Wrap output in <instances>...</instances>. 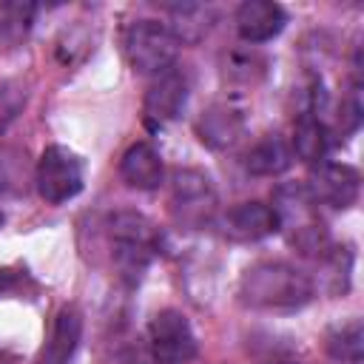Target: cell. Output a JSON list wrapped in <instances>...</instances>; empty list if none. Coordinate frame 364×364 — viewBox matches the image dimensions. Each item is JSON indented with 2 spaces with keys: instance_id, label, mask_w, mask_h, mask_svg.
<instances>
[{
  "instance_id": "26",
  "label": "cell",
  "mask_w": 364,
  "mask_h": 364,
  "mask_svg": "<svg viewBox=\"0 0 364 364\" xmlns=\"http://www.w3.org/2000/svg\"><path fill=\"white\" fill-rule=\"evenodd\" d=\"M0 364H3V355H0Z\"/></svg>"
},
{
  "instance_id": "24",
  "label": "cell",
  "mask_w": 364,
  "mask_h": 364,
  "mask_svg": "<svg viewBox=\"0 0 364 364\" xmlns=\"http://www.w3.org/2000/svg\"><path fill=\"white\" fill-rule=\"evenodd\" d=\"M267 364H299V361H290V358H282V361H267Z\"/></svg>"
},
{
  "instance_id": "4",
  "label": "cell",
  "mask_w": 364,
  "mask_h": 364,
  "mask_svg": "<svg viewBox=\"0 0 364 364\" xmlns=\"http://www.w3.org/2000/svg\"><path fill=\"white\" fill-rule=\"evenodd\" d=\"M125 54L136 74L159 77L162 71L176 65L179 40L159 20H136L125 31Z\"/></svg>"
},
{
  "instance_id": "15",
  "label": "cell",
  "mask_w": 364,
  "mask_h": 364,
  "mask_svg": "<svg viewBox=\"0 0 364 364\" xmlns=\"http://www.w3.org/2000/svg\"><path fill=\"white\" fill-rule=\"evenodd\" d=\"M290 162H293V151L279 134L262 136L245 156V168L253 176H279L290 168Z\"/></svg>"
},
{
  "instance_id": "2",
  "label": "cell",
  "mask_w": 364,
  "mask_h": 364,
  "mask_svg": "<svg viewBox=\"0 0 364 364\" xmlns=\"http://www.w3.org/2000/svg\"><path fill=\"white\" fill-rule=\"evenodd\" d=\"M279 216V230H287L290 245H296L307 256H321L330 250V236L324 222L318 219L316 202L307 185H284L276 193L273 205Z\"/></svg>"
},
{
  "instance_id": "16",
  "label": "cell",
  "mask_w": 364,
  "mask_h": 364,
  "mask_svg": "<svg viewBox=\"0 0 364 364\" xmlns=\"http://www.w3.org/2000/svg\"><path fill=\"white\" fill-rule=\"evenodd\" d=\"M330 148V136L327 128L321 122V117L316 111H304L296 119V131H293V151L301 162L307 165H321Z\"/></svg>"
},
{
  "instance_id": "6",
  "label": "cell",
  "mask_w": 364,
  "mask_h": 364,
  "mask_svg": "<svg viewBox=\"0 0 364 364\" xmlns=\"http://www.w3.org/2000/svg\"><path fill=\"white\" fill-rule=\"evenodd\" d=\"M148 341L159 364H188L196 355V336L179 310H159L148 324Z\"/></svg>"
},
{
  "instance_id": "5",
  "label": "cell",
  "mask_w": 364,
  "mask_h": 364,
  "mask_svg": "<svg viewBox=\"0 0 364 364\" xmlns=\"http://www.w3.org/2000/svg\"><path fill=\"white\" fill-rule=\"evenodd\" d=\"M34 182H37V193L46 202L63 205L82 191V162L74 151L63 145H48L37 159Z\"/></svg>"
},
{
  "instance_id": "19",
  "label": "cell",
  "mask_w": 364,
  "mask_h": 364,
  "mask_svg": "<svg viewBox=\"0 0 364 364\" xmlns=\"http://www.w3.org/2000/svg\"><path fill=\"white\" fill-rule=\"evenodd\" d=\"M173 14V23L168 26L179 43H196L208 34L210 28V9L202 3H182V6H168Z\"/></svg>"
},
{
  "instance_id": "8",
  "label": "cell",
  "mask_w": 364,
  "mask_h": 364,
  "mask_svg": "<svg viewBox=\"0 0 364 364\" xmlns=\"http://www.w3.org/2000/svg\"><path fill=\"white\" fill-rule=\"evenodd\" d=\"M313 202L318 205H330V208H350L358 199L361 191V176L353 165L344 162H321L313 171V179L307 185Z\"/></svg>"
},
{
  "instance_id": "3",
  "label": "cell",
  "mask_w": 364,
  "mask_h": 364,
  "mask_svg": "<svg viewBox=\"0 0 364 364\" xmlns=\"http://www.w3.org/2000/svg\"><path fill=\"white\" fill-rule=\"evenodd\" d=\"M111 245L114 262L128 284H136L156 250V230L154 225L134 210H122L111 219Z\"/></svg>"
},
{
  "instance_id": "18",
  "label": "cell",
  "mask_w": 364,
  "mask_h": 364,
  "mask_svg": "<svg viewBox=\"0 0 364 364\" xmlns=\"http://www.w3.org/2000/svg\"><path fill=\"white\" fill-rule=\"evenodd\" d=\"M324 347L336 361L361 364L364 361V324L358 318H350L344 324L330 327L327 338H324Z\"/></svg>"
},
{
  "instance_id": "7",
  "label": "cell",
  "mask_w": 364,
  "mask_h": 364,
  "mask_svg": "<svg viewBox=\"0 0 364 364\" xmlns=\"http://www.w3.org/2000/svg\"><path fill=\"white\" fill-rule=\"evenodd\" d=\"M171 202H173V213L182 225L199 228L202 222H208L213 208H216V193H213V185H210L208 173L193 171V168L173 171V176H171Z\"/></svg>"
},
{
  "instance_id": "17",
  "label": "cell",
  "mask_w": 364,
  "mask_h": 364,
  "mask_svg": "<svg viewBox=\"0 0 364 364\" xmlns=\"http://www.w3.org/2000/svg\"><path fill=\"white\" fill-rule=\"evenodd\" d=\"M267 71V60L250 46V48H230L222 54V80L233 88H253L262 82Z\"/></svg>"
},
{
  "instance_id": "1",
  "label": "cell",
  "mask_w": 364,
  "mask_h": 364,
  "mask_svg": "<svg viewBox=\"0 0 364 364\" xmlns=\"http://www.w3.org/2000/svg\"><path fill=\"white\" fill-rule=\"evenodd\" d=\"M239 296L256 310H296L313 299V282L287 262H256L242 273Z\"/></svg>"
},
{
  "instance_id": "23",
  "label": "cell",
  "mask_w": 364,
  "mask_h": 364,
  "mask_svg": "<svg viewBox=\"0 0 364 364\" xmlns=\"http://www.w3.org/2000/svg\"><path fill=\"white\" fill-rule=\"evenodd\" d=\"M17 284H20V276L14 270H0V296L9 293V290H14Z\"/></svg>"
},
{
  "instance_id": "25",
  "label": "cell",
  "mask_w": 364,
  "mask_h": 364,
  "mask_svg": "<svg viewBox=\"0 0 364 364\" xmlns=\"http://www.w3.org/2000/svg\"><path fill=\"white\" fill-rule=\"evenodd\" d=\"M3 222H6V216H3V210H0V228H3Z\"/></svg>"
},
{
  "instance_id": "21",
  "label": "cell",
  "mask_w": 364,
  "mask_h": 364,
  "mask_svg": "<svg viewBox=\"0 0 364 364\" xmlns=\"http://www.w3.org/2000/svg\"><path fill=\"white\" fill-rule=\"evenodd\" d=\"M26 179V162L14 148L0 151V191H20Z\"/></svg>"
},
{
  "instance_id": "9",
  "label": "cell",
  "mask_w": 364,
  "mask_h": 364,
  "mask_svg": "<svg viewBox=\"0 0 364 364\" xmlns=\"http://www.w3.org/2000/svg\"><path fill=\"white\" fill-rule=\"evenodd\" d=\"M188 74L185 68L173 65L168 71H162L159 77H154L148 94H145V114L154 122H168L173 119L188 100Z\"/></svg>"
},
{
  "instance_id": "14",
  "label": "cell",
  "mask_w": 364,
  "mask_h": 364,
  "mask_svg": "<svg viewBox=\"0 0 364 364\" xmlns=\"http://www.w3.org/2000/svg\"><path fill=\"white\" fill-rule=\"evenodd\" d=\"M119 173H122V179H125L131 188H136V191H154V188H159V182H162L165 168H162V159H159V154H156L154 145H148V142H134V145L122 154V159H119Z\"/></svg>"
},
{
  "instance_id": "20",
  "label": "cell",
  "mask_w": 364,
  "mask_h": 364,
  "mask_svg": "<svg viewBox=\"0 0 364 364\" xmlns=\"http://www.w3.org/2000/svg\"><path fill=\"white\" fill-rule=\"evenodd\" d=\"M28 91L20 80H3L0 82V131H6L26 108Z\"/></svg>"
},
{
  "instance_id": "11",
  "label": "cell",
  "mask_w": 364,
  "mask_h": 364,
  "mask_svg": "<svg viewBox=\"0 0 364 364\" xmlns=\"http://www.w3.org/2000/svg\"><path fill=\"white\" fill-rule=\"evenodd\" d=\"M196 134L208 148L225 151V148H230L242 139L245 117H242L239 108H233L228 102H216L208 111H202V117L196 119Z\"/></svg>"
},
{
  "instance_id": "10",
  "label": "cell",
  "mask_w": 364,
  "mask_h": 364,
  "mask_svg": "<svg viewBox=\"0 0 364 364\" xmlns=\"http://www.w3.org/2000/svg\"><path fill=\"white\" fill-rule=\"evenodd\" d=\"M287 23V14L273 0H245L236 9V31L245 43H267L273 40Z\"/></svg>"
},
{
  "instance_id": "22",
  "label": "cell",
  "mask_w": 364,
  "mask_h": 364,
  "mask_svg": "<svg viewBox=\"0 0 364 364\" xmlns=\"http://www.w3.org/2000/svg\"><path fill=\"white\" fill-rule=\"evenodd\" d=\"M3 14H6V26L17 28V34H26V28L31 26V17H34V6L31 3H6Z\"/></svg>"
},
{
  "instance_id": "12",
  "label": "cell",
  "mask_w": 364,
  "mask_h": 364,
  "mask_svg": "<svg viewBox=\"0 0 364 364\" xmlns=\"http://www.w3.org/2000/svg\"><path fill=\"white\" fill-rule=\"evenodd\" d=\"M82 338V316L77 307H63L54 316L51 333L37 355V364H68Z\"/></svg>"
},
{
  "instance_id": "13",
  "label": "cell",
  "mask_w": 364,
  "mask_h": 364,
  "mask_svg": "<svg viewBox=\"0 0 364 364\" xmlns=\"http://www.w3.org/2000/svg\"><path fill=\"white\" fill-rule=\"evenodd\" d=\"M225 230L233 239H245V242L264 239V236H273L279 230V216H276L273 205H264V202H242V205H236V208L228 210Z\"/></svg>"
}]
</instances>
